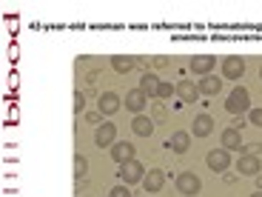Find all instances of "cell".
Instances as JSON below:
<instances>
[{
	"label": "cell",
	"mask_w": 262,
	"mask_h": 197,
	"mask_svg": "<svg viewBox=\"0 0 262 197\" xmlns=\"http://www.w3.org/2000/svg\"><path fill=\"white\" fill-rule=\"evenodd\" d=\"M225 109H228L231 114H243V112H251V94L248 89H234V92L228 94V100H225Z\"/></svg>",
	"instance_id": "6da1fadb"
},
{
	"label": "cell",
	"mask_w": 262,
	"mask_h": 197,
	"mask_svg": "<svg viewBox=\"0 0 262 197\" xmlns=\"http://www.w3.org/2000/svg\"><path fill=\"white\" fill-rule=\"evenodd\" d=\"M117 178L123 180L125 186H131V183H143L145 169H143V163H137V160H128V163H120Z\"/></svg>",
	"instance_id": "7a4b0ae2"
},
{
	"label": "cell",
	"mask_w": 262,
	"mask_h": 197,
	"mask_svg": "<svg viewBox=\"0 0 262 197\" xmlns=\"http://www.w3.org/2000/svg\"><path fill=\"white\" fill-rule=\"evenodd\" d=\"M200 189H203L200 174H194V171H183V174H177V191L180 194L194 197V194H200Z\"/></svg>",
	"instance_id": "3957f363"
},
{
	"label": "cell",
	"mask_w": 262,
	"mask_h": 197,
	"mask_svg": "<svg viewBox=\"0 0 262 197\" xmlns=\"http://www.w3.org/2000/svg\"><path fill=\"white\" fill-rule=\"evenodd\" d=\"M205 163H208L211 171H225L231 166V151L228 149H211L208 157H205Z\"/></svg>",
	"instance_id": "277c9868"
},
{
	"label": "cell",
	"mask_w": 262,
	"mask_h": 197,
	"mask_svg": "<svg viewBox=\"0 0 262 197\" xmlns=\"http://www.w3.org/2000/svg\"><path fill=\"white\" fill-rule=\"evenodd\" d=\"M245 74V60L243 57H236V54H231V57L223 60V77L228 80H239Z\"/></svg>",
	"instance_id": "5b68a950"
},
{
	"label": "cell",
	"mask_w": 262,
	"mask_h": 197,
	"mask_svg": "<svg viewBox=\"0 0 262 197\" xmlns=\"http://www.w3.org/2000/svg\"><path fill=\"white\" fill-rule=\"evenodd\" d=\"M94 143H97L100 149H105V146H114V143H117V126H114V123L97 126V131H94Z\"/></svg>",
	"instance_id": "8992f818"
},
{
	"label": "cell",
	"mask_w": 262,
	"mask_h": 197,
	"mask_svg": "<svg viewBox=\"0 0 262 197\" xmlns=\"http://www.w3.org/2000/svg\"><path fill=\"white\" fill-rule=\"evenodd\" d=\"M236 171H239V174H248V178H256L262 171V163H259L256 154H245V157L236 160Z\"/></svg>",
	"instance_id": "52a82bcc"
},
{
	"label": "cell",
	"mask_w": 262,
	"mask_h": 197,
	"mask_svg": "<svg viewBox=\"0 0 262 197\" xmlns=\"http://www.w3.org/2000/svg\"><path fill=\"white\" fill-rule=\"evenodd\" d=\"M216 66V57L214 54H200V57L191 60V72L200 74V77H205V74H211V69Z\"/></svg>",
	"instance_id": "ba28073f"
},
{
	"label": "cell",
	"mask_w": 262,
	"mask_h": 197,
	"mask_svg": "<svg viewBox=\"0 0 262 197\" xmlns=\"http://www.w3.org/2000/svg\"><path fill=\"white\" fill-rule=\"evenodd\" d=\"M112 160H114V163H128V160H134V146H131L128 140L114 143L112 146Z\"/></svg>",
	"instance_id": "9c48e42d"
},
{
	"label": "cell",
	"mask_w": 262,
	"mask_h": 197,
	"mask_svg": "<svg viewBox=\"0 0 262 197\" xmlns=\"http://www.w3.org/2000/svg\"><path fill=\"white\" fill-rule=\"evenodd\" d=\"M165 146H168L171 151H177V154H185V151L191 149V134H188V131H174Z\"/></svg>",
	"instance_id": "30bf717a"
},
{
	"label": "cell",
	"mask_w": 262,
	"mask_h": 197,
	"mask_svg": "<svg viewBox=\"0 0 262 197\" xmlns=\"http://www.w3.org/2000/svg\"><path fill=\"white\" fill-rule=\"evenodd\" d=\"M177 94H180L183 103H196V100H200V86L191 83V80H180V83H177Z\"/></svg>",
	"instance_id": "8fae6325"
},
{
	"label": "cell",
	"mask_w": 262,
	"mask_h": 197,
	"mask_svg": "<svg viewBox=\"0 0 262 197\" xmlns=\"http://www.w3.org/2000/svg\"><path fill=\"white\" fill-rule=\"evenodd\" d=\"M145 106H148V97H145V94L140 92V89H131V92L125 94V109H128V112L140 114V112L145 109Z\"/></svg>",
	"instance_id": "7c38bea8"
},
{
	"label": "cell",
	"mask_w": 262,
	"mask_h": 197,
	"mask_svg": "<svg viewBox=\"0 0 262 197\" xmlns=\"http://www.w3.org/2000/svg\"><path fill=\"white\" fill-rule=\"evenodd\" d=\"M191 129H194V137H208L211 131H214V117L211 114H196Z\"/></svg>",
	"instance_id": "4fadbf2b"
},
{
	"label": "cell",
	"mask_w": 262,
	"mask_h": 197,
	"mask_svg": "<svg viewBox=\"0 0 262 197\" xmlns=\"http://www.w3.org/2000/svg\"><path fill=\"white\" fill-rule=\"evenodd\" d=\"M163 186H165V171H160V169H151L148 174L143 178V189L151 191V194H154V191H160Z\"/></svg>",
	"instance_id": "5bb4252c"
},
{
	"label": "cell",
	"mask_w": 262,
	"mask_h": 197,
	"mask_svg": "<svg viewBox=\"0 0 262 197\" xmlns=\"http://www.w3.org/2000/svg\"><path fill=\"white\" fill-rule=\"evenodd\" d=\"M196 86H200V94H205V97H214V94L223 92V80L214 77V74H205Z\"/></svg>",
	"instance_id": "9a60e30c"
},
{
	"label": "cell",
	"mask_w": 262,
	"mask_h": 197,
	"mask_svg": "<svg viewBox=\"0 0 262 197\" xmlns=\"http://www.w3.org/2000/svg\"><path fill=\"white\" fill-rule=\"evenodd\" d=\"M97 109L103 114H114L120 109V94H114V92H103L100 94V100H97Z\"/></svg>",
	"instance_id": "2e32d148"
},
{
	"label": "cell",
	"mask_w": 262,
	"mask_h": 197,
	"mask_svg": "<svg viewBox=\"0 0 262 197\" xmlns=\"http://www.w3.org/2000/svg\"><path fill=\"white\" fill-rule=\"evenodd\" d=\"M157 89H160L157 74H148V72H145L143 77H140V92H143L145 97H157Z\"/></svg>",
	"instance_id": "e0dca14e"
},
{
	"label": "cell",
	"mask_w": 262,
	"mask_h": 197,
	"mask_svg": "<svg viewBox=\"0 0 262 197\" xmlns=\"http://www.w3.org/2000/svg\"><path fill=\"white\" fill-rule=\"evenodd\" d=\"M131 129H134V134H140V137H151V134H154V123H151L148 117H143V114H137V117L131 120Z\"/></svg>",
	"instance_id": "ac0fdd59"
},
{
	"label": "cell",
	"mask_w": 262,
	"mask_h": 197,
	"mask_svg": "<svg viewBox=\"0 0 262 197\" xmlns=\"http://www.w3.org/2000/svg\"><path fill=\"white\" fill-rule=\"evenodd\" d=\"M239 146H243V137H239V129H234V126H231V129H225L223 131V149H239Z\"/></svg>",
	"instance_id": "d6986e66"
},
{
	"label": "cell",
	"mask_w": 262,
	"mask_h": 197,
	"mask_svg": "<svg viewBox=\"0 0 262 197\" xmlns=\"http://www.w3.org/2000/svg\"><path fill=\"white\" fill-rule=\"evenodd\" d=\"M112 66H114V72L128 74L131 69H134V60H131V57H125V54H114V57H112Z\"/></svg>",
	"instance_id": "ffe728a7"
},
{
	"label": "cell",
	"mask_w": 262,
	"mask_h": 197,
	"mask_svg": "<svg viewBox=\"0 0 262 197\" xmlns=\"http://www.w3.org/2000/svg\"><path fill=\"white\" fill-rule=\"evenodd\" d=\"M74 174H77V178H85V174H89V160H85L83 154L74 157Z\"/></svg>",
	"instance_id": "44dd1931"
},
{
	"label": "cell",
	"mask_w": 262,
	"mask_h": 197,
	"mask_svg": "<svg viewBox=\"0 0 262 197\" xmlns=\"http://www.w3.org/2000/svg\"><path fill=\"white\" fill-rule=\"evenodd\" d=\"M171 94H177V86H171V83H160L157 97H160V100H165V97H171Z\"/></svg>",
	"instance_id": "7402d4cb"
},
{
	"label": "cell",
	"mask_w": 262,
	"mask_h": 197,
	"mask_svg": "<svg viewBox=\"0 0 262 197\" xmlns=\"http://www.w3.org/2000/svg\"><path fill=\"white\" fill-rule=\"evenodd\" d=\"M85 109V94L83 92H74V114H80Z\"/></svg>",
	"instance_id": "603a6c76"
},
{
	"label": "cell",
	"mask_w": 262,
	"mask_h": 197,
	"mask_svg": "<svg viewBox=\"0 0 262 197\" xmlns=\"http://www.w3.org/2000/svg\"><path fill=\"white\" fill-rule=\"evenodd\" d=\"M108 197H131V191H128V186H114L108 191Z\"/></svg>",
	"instance_id": "cb8c5ba5"
},
{
	"label": "cell",
	"mask_w": 262,
	"mask_h": 197,
	"mask_svg": "<svg viewBox=\"0 0 262 197\" xmlns=\"http://www.w3.org/2000/svg\"><path fill=\"white\" fill-rule=\"evenodd\" d=\"M85 120L94 123V126H103V112H100V109H97V112H89V114H85Z\"/></svg>",
	"instance_id": "d4e9b609"
},
{
	"label": "cell",
	"mask_w": 262,
	"mask_h": 197,
	"mask_svg": "<svg viewBox=\"0 0 262 197\" xmlns=\"http://www.w3.org/2000/svg\"><path fill=\"white\" fill-rule=\"evenodd\" d=\"M248 117H251V123H254V126H259V129H262V109H251Z\"/></svg>",
	"instance_id": "484cf974"
},
{
	"label": "cell",
	"mask_w": 262,
	"mask_h": 197,
	"mask_svg": "<svg viewBox=\"0 0 262 197\" xmlns=\"http://www.w3.org/2000/svg\"><path fill=\"white\" fill-rule=\"evenodd\" d=\"M251 197H262V189H259V191H254V194H251Z\"/></svg>",
	"instance_id": "4316f807"
},
{
	"label": "cell",
	"mask_w": 262,
	"mask_h": 197,
	"mask_svg": "<svg viewBox=\"0 0 262 197\" xmlns=\"http://www.w3.org/2000/svg\"><path fill=\"white\" fill-rule=\"evenodd\" d=\"M256 178H259V189H262V171H259V174H256Z\"/></svg>",
	"instance_id": "83f0119b"
},
{
	"label": "cell",
	"mask_w": 262,
	"mask_h": 197,
	"mask_svg": "<svg viewBox=\"0 0 262 197\" xmlns=\"http://www.w3.org/2000/svg\"><path fill=\"white\" fill-rule=\"evenodd\" d=\"M259 80H262V69H259Z\"/></svg>",
	"instance_id": "f1b7e54d"
}]
</instances>
